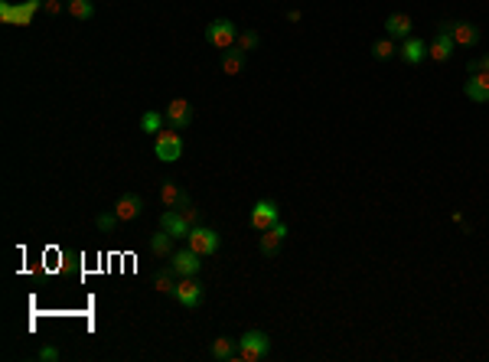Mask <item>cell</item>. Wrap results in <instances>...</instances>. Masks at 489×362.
<instances>
[{
  "instance_id": "5",
  "label": "cell",
  "mask_w": 489,
  "mask_h": 362,
  "mask_svg": "<svg viewBox=\"0 0 489 362\" xmlns=\"http://www.w3.org/2000/svg\"><path fill=\"white\" fill-rule=\"evenodd\" d=\"M239 26L232 20H212L209 26H205V39L216 46V49H232L235 46V39H239Z\"/></svg>"
},
{
  "instance_id": "17",
  "label": "cell",
  "mask_w": 489,
  "mask_h": 362,
  "mask_svg": "<svg viewBox=\"0 0 489 362\" xmlns=\"http://www.w3.org/2000/svg\"><path fill=\"white\" fill-rule=\"evenodd\" d=\"M209 356L216 362H228L239 356V340H232V336H216L212 346H209Z\"/></svg>"
},
{
  "instance_id": "16",
  "label": "cell",
  "mask_w": 489,
  "mask_h": 362,
  "mask_svg": "<svg viewBox=\"0 0 489 362\" xmlns=\"http://www.w3.org/2000/svg\"><path fill=\"white\" fill-rule=\"evenodd\" d=\"M470 102H489V72H477V75H470L467 85H463Z\"/></svg>"
},
{
  "instance_id": "31",
  "label": "cell",
  "mask_w": 489,
  "mask_h": 362,
  "mask_svg": "<svg viewBox=\"0 0 489 362\" xmlns=\"http://www.w3.org/2000/svg\"><path fill=\"white\" fill-rule=\"evenodd\" d=\"M36 356H39L43 362H56V359H59V350H56V346H43V350L36 352Z\"/></svg>"
},
{
  "instance_id": "2",
  "label": "cell",
  "mask_w": 489,
  "mask_h": 362,
  "mask_svg": "<svg viewBox=\"0 0 489 362\" xmlns=\"http://www.w3.org/2000/svg\"><path fill=\"white\" fill-rule=\"evenodd\" d=\"M154 154L163 163H176L183 157V137L176 127H163L160 134H154Z\"/></svg>"
},
{
  "instance_id": "10",
  "label": "cell",
  "mask_w": 489,
  "mask_h": 362,
  "mask_svg": "<svg viewBox=\"0 0 489 362\" xmlns=\"http://www.w3.org/2000/svg\"><path fill=\"white\" fill-rule=\"evenodd\" d=\"M163 114H167V127H176V131L193 125V105L186 102V98H173Z\"/></svg>"
},
{
  "instance_id": "14",
  "label": "cell",
  "mask_w": 489,
  "mask_h": 362,
  "mask_svg": "<svg viewBox=\"0 0 489 362\" xmlns=\"http://www.w3.org/2000/svg\"><path fill=\"white\" fill-rule=\"evenodd\" d=\"M398 56L405 59L408 66H421L424 59H427V43L418 39V36H408V39L398 46Z\"/></svg>"
},
{
  "instance_id": "4",
  "label": "cell",
  "mask_w": 489,
  "mask_h": 362,
  "mask_svg": "<svg viewBox=\"0 0 489 362\" xmlns=\"http://www.w3.org/2000/svg\"><path fill=\"white\" fill-rule=\"evenodd\" d=\"M186 245L196 251V255H203V258H209V255H216L219 251V232L209 226H193L190 228V235H186Z\"/></svg>"
},
{
  "instance_id": "6",
  "label": "cell",
  "mask_w": 489,
  "mask_h": 362,
  "mask_svg": "<svg viewBox=\"0 0 489 362\" xmlns=\"http://www.w3.org/2000/svg\"><path fill=\"white\" fill-rule=\"evenodd\" d=\"M454 30H450V23H441L437 26V36H434V43L427 46V59H434V62H450V56H454Z\"/></svg>"
},
{
  "instance_id": "30",
  "label": "cell",
  "mask_w": 489,
  "mask_h": 362,
  "mask_svg": "<svg viewBox=\"0 0 489 362\" xmlns=\"http://www.w3.org/2000/svg\"><path fill=\"white\" fill-rule=\"evenodd\" d=\"M43 10L49 13V17H56V13L66 10V3H62V0H43Z\"/></svg>"
},
{
  "instance_id": "7",
  "label": "cell",
  "mask_w": 489,
  "mask_h": 362,
  "mask_svg": "<svg viewBox=\"0 0 489 362\" xmlns=\"http://www.w3.org/2000/svg\"><path fill=\"white\" fill-rule=\"evenodd\" d=\"M248 222L255 232H264V228H271L274 222H281V209H277V203L274 199H258L255 203V209H251Z\"/></svg>"
},
{
  "instance_id": "12",
  "label": "cell",
  "mask_w": 489,
  "mask_h": 362,
  "mask_svg": "<svg viewBox=\"0 0 489 362\" xmlns=\"http://www.w3.org/2000/svg\"><path fill=\"white\" fill-rule=\"evenodd\" d=\"M160 228H163V232H170L173 238H186L193 226L186 222V215H183L180 209H167V212L160 215Z\"/></svg>"
},
{
  "instance_id": "23",
  "label": "cell",
  "mask_w": 489,
  "mask_h": 362,
  "mask_svg": "<svg viewBox=\"0 0 489 362\" xmlns=\"http://www.w3.org/2000/svg\"><path fill=\"white\" fill-rule=\"evenodd\" d=\"M163 127H167V114H160V111L140 114V131H144V134H160Z\"/></svg>"
},
{
  "instance_id": "29",
  "label": "cell",
  "mask_w": 489,
  "mask_h": 362,
  "mask_svg": "<svg viewBox=\"0 0 489 362\" xmlns=\"http://www.w3.org/2000/svg\"><path fill=\"white\" fill-rule=\"evenodd\" d=\"M13 17H17V3L3 0V3H0V20H3V23H13Z\"/></svg>"
},
{
  "instance_id": "22",
  "label": "cell",
  "mask_w": 489,
  "mask_h": 362,
  "mask_svg": "<svg viewBox=\"0 0 489 362\" xmlns=\"http://www.w3.org/2000/svg\"><path fill=\"white\" fill-rule=\"evenodd\" d=\"M176 281H180V274L173 271V264H170V268H160V271L154 274V287H157L160 294H170L173 297V291H176Z\"/></svg>"
},
{
  "instance_id": "15",
  "label": "cell",
  "mask_w": 489,
  "mask_h": 362,
  "mask_svg": "<svg viewBox=\"0 0 489 362\" xmlns=\"http://www.w3.org/2000/svg\"><path fill=\"white\" fill-rule=\"evenodd\" d=\"M140 209H144V199H140L137 192H124V196L114 203V212H118V219H121V222H131V219H137V215H140Z\"/></svg>"
},
{
  "instance_id": "32",
  "label": "cell",
  "mask_w": 489,
  "mask_h": 362,
  "mask_svg": "<svg viewBox=\"0 0 489 362\" xmlns=\"http://www.w3.org/2000/svg\"><path fill=\"white\" fill-rule=\"evenodd\" d=\"M477 66H479V72H489V53H486V56H479V59H477Z\"/></svg>"
},
{
  "instance_id": "24",
  "label": "cell",
  "mask_w": 489,
  "mask_h": 362,
  "mask_svg": "<svg viewBox=\"0 0 489 362\" xmlns=\"http://www.w3.org/2000/svg\"><path fill=\"white\" fill-rule=\"evenodd\" d=\"M372 56H376L378 62H388L391 56H398V46H395V39H391V36H385V39H376V43H372Z\"/></svg>"
},
{
  "instance_id": "26",
  "label": "cell",
  "mask_w": 489,
  "mask_h": 362,
  "mask_svg": "<svg viewBox=\"0 0 489 362\" xmlns=\"http://www.w3.org/2000/svg\"><path fill=\"white\" fill-rule=\"evenodd\" d=\"M235 46H239L241 53H255V49L261 46V36L255 33V30H241L239 39H235Z\"/></svg>"
},
{
  "instance_id": "25",
  "label": "cell",
  "mask_w": 489,
  "mask_h": 362,
  "mask_svg": "<svg viewBox=\"0 0 489 362\" xmlns=\"http://www.w3.org/2000/svg\"><path fill=\"white\" fill-rule=\"evenodd\" d=\"M66 10L75 17V20H91L95 17V3L91 0H68Z\"/></svg>"
},
{
  "instance_id": "1",
  "label": "cell",
  "mask_w": 489,
  "mask_h": 362,
  "mask_svg": "<svg viewBox=\"0 0 489 362\" xmlns=\"http://www.w3.org/2000/svg\"><path fill=\"white\" fill-rule=\"evenodd\" d=\"M268 352H271V336H268L264 329H248V333H241V340H239V359H245V362H261V359H268Z\"/></svg>"
},
{
  "instance_id": "20",
  "label": "cell",
  "mask_w": 489,
  "mask_h": 362,
  "mask_svg": "<svg viewBox=\"0 0 489 362\" xmlns=\"http://www.w3.org/2000/svg\"><path fill=\"white\" fill-rule=\"evenodd\" d=\"M43 10V0H20L17 3V17H13V26H30L33 17Z\"/></svg>"
},
{
  "instance_id": "28",
  "label": "cell",
  "mask_w": 489,
  "mask_h": 362,
  "mask_svg": "<svg viewBox=\"0 0 489 362\" xmlns=\"http://www.w3.org/2000/svg\"><path fill=\"white\" fill-rule=\"evenodd\" d=\"M180 212L186 215V222H190V226H203V209H199V206L190 203V206H183Z\"/></svg>"
},
{
  "instance_id": "9",
  "label": "cell",
  "mask_w": 489,
  "mask_h": 362,
  "mask_svg": "<svg viewBox=\"0 0 489 362\" xmlns=\"http://www.w3.org/2000/svg\"><path fill=\"white\" fill-rule=\"evenodd\" d=\"M287 238V226L284 222H274L271 228H264L261 238H258V251H261L264 258H274L277 251H281V245H284Z\"/></svg>"
},
{
  "instance_id": "21",
  "label": "cell",
  "mask_w": 489,
  "mask_h": 362,
  "mask_svg": "<svg viewBox=\"0 0 489 362\" xmlns=\"http://www.w3.org/2000/svg\"><path fill=\"white\" fill-rule=\"evenodd\" d=\"M173 242H176V238H173L170 232H163V228H160L157 235H150V255H157V258H170V255H173Z\"/></svg>"
},
{
  "instance_id": "19",
  "label": "cell",
  "mask_w": 489,
  "mask_h": 362,
  "mask_svg": "<svg viewBox=\"0 0 489 362\" xmlns=\"http://www.w3.org/2000/svg\"><path fill=\"white\" fill-rule=\"evenodd\" d=\"M245 56H248V53H241L239 46L222 49V72H225V75H239L241 69H245Z\"/></svg>"
},
{
  "instance_id": "11",
  "label": "cell",
  "mask_w": 489,
  "mask_h": 362,
  "mask_svg": "<svg viewBox=\"0 0 489 362\" xmlns=\"http://www.w3.org/2000/svg\"><path fill=\"white\" fill-rule=\"evenodd\" d=\"M160 203L167 206V209H183V206H190V196L180 190V183L167 177V180L160 183Z\"/></svg>"
},
{
  "instance_id": "27",
  "label": "cell",
  "mask_w": 489,
  "mask_h": 362,
  "mask_svg": "<svg viewBox=\"0 0 489 362\" xmlns=\"http://www.w3.org/2000/svg\"><path fill=\"white\" fill-rule=\"evenodd\" d=\"M95 222H98V228H102L104 235H111L121 219H118V212H98V219H95Z\"/></svg>"
},
{
  "instance_id": "13",
  "label": "cell",
  "mask_w": 489,
  "mask_h": 362,
  "mask_svg": "<svg viewBox=\"0 0 489 362\" xmlns=\"http://www.w3.org/2000/svg\"><path fill=\"white\" fill-rule=\"evenodd\" d=\"M450 30H454V43L463 46V49H473V46H479V39H483L477 23L460 20V23H450Z\"/></svg>"
},
{
  "instance_id": "18",
  "label": "cell",
  "mask_w": 489,
  "mask_h": 362,
  "mask_svg": "<svg viewBox=\"0 0 489 362\" xmlns=\"http://www.w3.org/2000/svg\"><path fill=\"white\" fill-rule=\"evenodd\" d=\"M411 17L408 13H391L385 20V36H391V39H408L411 36Z\"/></svg>"
},
{
  "instance_id": "3",
  "label": "cell",
  "mask_w": 489,
  "mask_h": 362,
  "mask_svg": "<svg viewBox=\"0 0 489 362\" xmlns=\"http://www.w3.org/2000/svg\"><path fill=\"white\" fill-rule=\"evenodd\" d=\"M173 297H176V304L186 307V310H196V307L203 304V281H199V274H193V278H180L176 281V291H173Z\"/></svg>"
},
{
  "instance_id": "8",
  "label": "cell",
  "mask_w": 489,
  "mask_h": 362,
  "mask_svg": "<svg viewBox=\"0 0 489 362\" xmlns=\"http://www.w3.org/2000/svg\"><path fill=\"white\" fill-rule=\"evenodd\" d=\"M170 264H173V271L180 274V278H193V274L203 271V255H196L190 245L180 251H173L170 255Z\"/></svg>"
}]
</instances>
